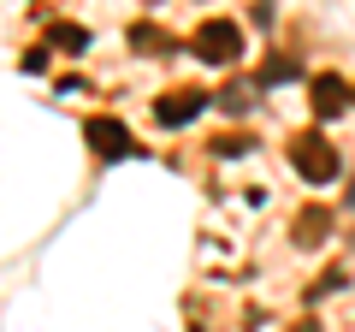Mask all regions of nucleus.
Here are the masks:
<instances>
[{"instance_id":"nucleus-11","label":"nucleus","mask_w":355,"mask_h":332,"mask_svg":"<svg viewBox=\"0 0 355 332\" xmlns=\"http://www.w3.org/2000/svg\"><path fill=\"white\" fill-rule=\"evenodd\" d=\"M331 291H343V273H320V279H314V291H308V297L320 303V297H331Z\"/></svg>"},{"instance_id":"nucleus-4","label":"nucleus","mask_w":355,"mask_h":332,"mask_svg":"<svg viewBox=\"0 0 355 332\" xmlns=\"http://www.w3.org/2000/svg\"><path fill=\"white\" fill-rule=\"evenodd\" d=\"M83 137H89V149L101 154V160H125V154L137 149V142H130V131L119 125V119H89Z\"/></svg>"},{"instance_id":"nucleus-10","label":"nucleus","mask_w":355,"mask_h":332,"mask_svg":"<svg viewBox=\"0 0 355 332\" xmlns=\"http://www.w3.org/2000/svg\"><path fill=\"white\" fill-rule=\"evenodd\" d=\"M219 107H225V113H249L254 101H249V90H237V83H231V90L219 95Z\"/></svg>"},{"instance_id":"nucleus-5","label":"nucleus","mask_w":355,"mask_h":332,"mask_svg":"<svg viewBox=\"0 0 355 332\" xmlns=\"http://www.w3.org/2000/svg\"><path fill=\"white\" fill-rule=\"evenodd\" d=\"M343 107H349V83L331 77V72H320V77H314V113L331 119V113H343Z\"/></svg>"},{"instance_id":"nucleus-3","label":"nucleus","mask_w":355,"mask_h":332,"mask_svg":"<svg viewBox=\"0 0 355 332\" xmlns=\"http://www.w3.org/2000/svg\"><path fill=\"white\" fill-rule=\"evenodd\" d=\"M202 107H207V95H202V90H166L160 101H154V119H160L166 131H178V125H190Z\"/></svg>"},{"instance_id":"nucleus-6","label":"nucleus","mask_w":355,"mask_h":332,"mask_svg":"<svg viewBox=\"0 0 355 332\" xmlns=\"http://www.w3.org/2000/svg\"><path fill=\"white\" fill-rule=\"evenodd\" d=\"M326 231H331V214H326V208H302V214H296V243H302V249H314Z\"/></svg>"},{"instance_id":"nucleus-2","label":"nucleus","mask_w":355,"mask_h":332,"mask_svg":"<svg viewBox=\"0 0 355 332\" xmlns=\"http://www.w3.org/2000/svg\"><path fill=\"white\" fill-rule=\"evenodd\" d=\"M196 53H202L207 65H231L243 53V30L237 18H207L202 30H196Z\"/></svg>"},{"instance_id":"nucleus-8","label":"nucleus","mask_w":355,"mask_h":332,"mask_svg":"<svg viewBox=\"0 0 355 332\" xmlns=\"http://www.w3.org/2000/svg\"><path fill=\"white\" fill-rule=\"evenodd\" d=\"M291 77H302V65H296V60H266L261 83H291Z\"/></svg>"},{"instance_id":"nucleus-7","label":"nucleus","mask_w":355,"mask_h":332,"mask_svg":"<svg viewBox=\"0 0 355 332\" xmlns=\"http://www.w3.org/2000/svg\"><path fill=\"white\" fill-rule=\"evenodd\" d=\"M48 42H60V48L83 53V48H89V30H77V24H53V30H48Z\"/></svg>"},{"instance_id":"nucleus-9","label":"nucleus","mask_w":355,"mask_h":332,"mask_svg":"<svg viewBox=\"0 0 355 332\" xmlns=\"http://www.w3.org/2000/svg\"><path fill=\"white\" fill-rule=\"evenodd\" d=\"M254 149V137H219L214 142V154H225V160H237V154H249Z\"/></svg>"},{"instance_id":"nucleus-12","label":"nucleus","mask_w":355,"mask_h":332,"mask_svg":"<svg viewBox=\"0 0 355 332\" xmlns=\"http://www.w3.org/2000/svg\"><path fill=\"white\" fill-rule=\"evenodd\" d=\"M296 332H320V326H314V320H302V326H296Z\"/></svg>"},{"instance_id":"nucleus-1","label":"nucleus","mask_w":355,"mask_h":332,"mask_svg":"<svg viewBox=\"0 0 355 332\" xmlns=\"http://www.w3.org/2000/svg\"><path fill=\"white\" fill-rule=\"evenodd\" d=\"M291 166L302 172L308 184H331L338 179V149H331L320 131H302V137L291 142Z\"/></svg>"}]
</instances>
